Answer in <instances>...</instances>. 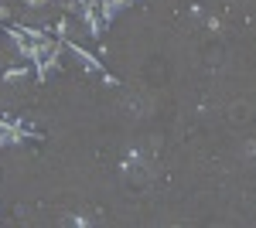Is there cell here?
Here are the masks:
<instances>
[{
  "label": "cell",
  "instance_id": "cell-2",
  "mask_svg": "<svg viewBox=\"0 0 256 228\" xmlns=\"http://www.w3.org/2000/svg\"><path fill=\"white\" fill-rule=\"evenodd\" d=\"M137 0H99V17H102V24H113V20L126 10V7H134Z\"/></svg>",
  "mask_w": 256,
  "mask_h": 228
},
{
  "label": "cell",
  "instance_id": "cell-3",
  "mask_svg": "<svg viewBox=\"0 0 256 228\" xmlns=\"http://www.w3.org/2000/svg\"><path fill=\"white\" fill-rule=\"evenodd\" d=\"M34 75V68H28V65H20V68H4V82H20V78H31Z\"/></svg>",
  "mask_w": 256,
  "mask_h": 228
},
{
  "label": "cell",
  "instance_id": "cell-4",
  "mask_svg": "<svg viewBox=\"0 0 256 228\" xmlns=\"http://www.w3.org/2000/svg\"><path fill=\"white\" fill-rule=\"evenodd\" d=\"M52 0H24V7H31V10H41V7H48Z\"/></svg>",
  "mask_w": 256,
  "mask_h": 228
},
{
  "label": "cell",
  "instance_id": "cell-1",
  "mask_svg": "<svg viewBox=\"0 0 256 228\" xmlns=\"http://www.w3.org/2000/svg\"><path fill=\"white\" fill-rule=\"evenodd\" d=\"M62 44H65V51H72V55L79 58V65L86 68V72H99V75L106 72V68H102V58H99V55H92L89 48H82V44H76V41H68V38L62 41Z\"/></svg>",
  "mask_w": 256,
  "mask_h": 228
}]
</instances>
